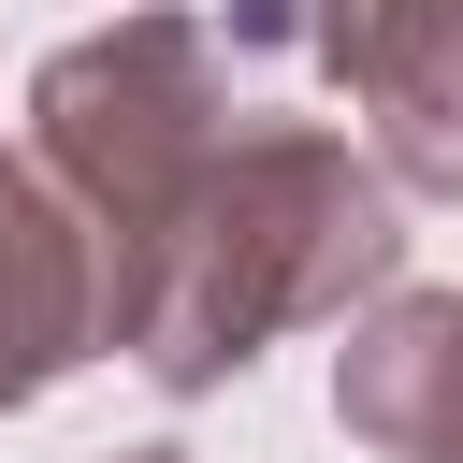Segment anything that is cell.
<instances>
[{
  "label": "cell",
  "mask_w": 463,
  "mask_h": 463,
  "mask_svg": "<svg viewBox=\"0 0 463 463\" xmlns=\"http://www.w3.org/2000/svg\"><path fill=\"white\" fill-rule=\"evenodd\" d=\"M116 463H188V449H116Z\"/></svg>",
  "instance_id": "8992f818"
},
{
  "label": "cell",
  "mask_w": 463,
  "mask_h": 463,
  "mask_svg": "<svg viewBox=\"0 0 463 463\" xmlns=\"http://www.w3.org/2000/svg\"><path fill=\"white\" fill-rule=\"evenodd\" d=\"M101 232L43 188V159H0V420L43 405L72 362H101Z\"/></svg>",
  "instance_id": "277c9868"
},
{
  "label": "cell",
  "mask_w": 463,
  "mask_h": 463,
  "mask_svg": "<svg viewBox=\"0 0 463 463\" xmlns=\"http://www.w3.org/2000/svg\"><path fill=\"white\" fill-rule=\"evenodd\" d=\"M275 58H289V14L232 0V14H116L29 72V159L101 232V275L275 116Z\"/></svg>",
  "instance_id": "7a4b0ae2"
},
{
  "label": "cell",
  "mask_w": 463,
  "mask_h": 463,
  "mask_svg": "<svg viewBox=\"0 0 463 463\" xmlns=\"http://www.w3.org/2000/svg\"><path fill=\"white\" fill-rule=\"evenodd\" d=\"M333 87L376 130V174L463 203V0H304Z\"/></svg>",
  "instance_id": "3957f363"
},
{
  "label": "cell",
  "mask_w": 463,
  "mask_h": 463,
  "mask_svg": "<svg viewBox=\"0 0 463 463\" xmlns=\"http://www.w3.org/2000/svg\"><path fill=\"white\" fill-rule=\"evenodd\" d=\"M405 289V188L318 130V116H260L116 275H101V318H116V362L145 391H232L275 333H333L347 304H391Z\"/></svg>",
  "instance_id": "6da1fadb"
},
{
  "label": "cell",
  "mask_w": 463,
  "mask_h": 463,
  "mask_svg": "<svg viewBox=\"0 0 463 463\" xmlns=\"http://www.w3.org/2000/svg\"><path fill=\"white\" fill-rule=\"evenodd\" d=\"M333 420L391 463H463V289H391L333 347Z\"/></svg>",
  "instance_id": "5b68a950"
}]
</instances>
